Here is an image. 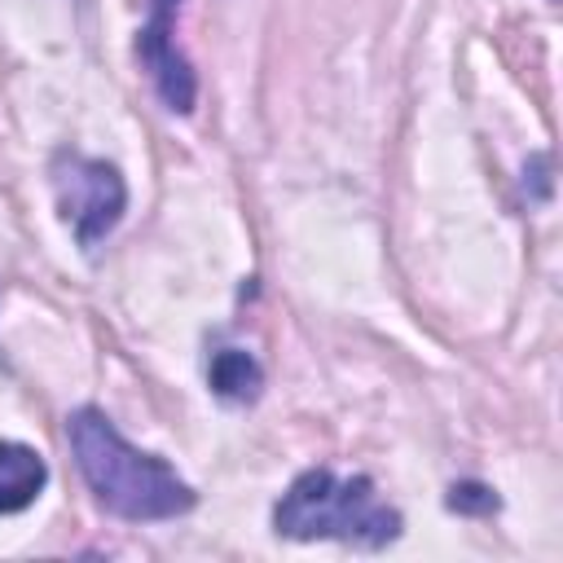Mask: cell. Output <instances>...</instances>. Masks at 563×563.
Masks as SVG:
<instances>
[{"label":"cell","mask_w":563,"mask_h":563,"mask_svg":"<svg viewBox=\"0 0 563 563\" xmlns=\"http://www.w3.org/2000/svg\"><path fill=\"white\" fill-rule=\"evenodd\" d=\"M277 537L290 541H347L378 550L400 537V510L378 501L369 475L339 479L325 466H312L290 479L282 501L273 506Z\"/></svg>","instance_id":"cell-2"},{"label":"cell","mask_w":563,"mask_h":563,"mask_svg":"<svg viewBox=\"0 0 563 563\" xmlns=\"http://www.w3.org/2000/svg\"><path fill=\"white\" fill-rule=\"evenodd\" d=\"M207 383L220 400H233V405H251L264 387V369L251 352L242 347H220L211 356V369H207Z\"/></svg>","instance_id":"cell-6"},{"label":"cell","mask_w":563,"mask_h":563,"mask_svg":"<svg viewBox=\"0 0 563 563\" xmlns=\"http://www.w3.org/2000/svg\"><path fill=\"white\" fill-rule=\"evenodd\" d=\"M48 484V466L31 444L0 440V515L26 510Z\"/></svg>","instance_id":"cell-5"},{"label":"cell","mask_w":563,"mask_h":563,"mask_svg":"<svg viewBox=\"0 0 563 563\" xmlns=\"http://www.w3.org/2000/svg\"><path fill=\"white\" fill-rule=\"evenodd\" d=\"M53 194H57V207H62V220L75 229L79 246H97L123 216L128 207V185L119 176L114 163L106 158H88V154H75V150H62L53 158Z\"/></svg>","instance_id":"cell-3"},{"label":"cell","mask_w":563,"mask_h":563,"mask_svg":"<svg viewBox=\"0 0 563 563\" xmlns=\"http://www.w3.org/2000/svg\"><path fill=\"white\" fill-rule=\"evenodd\" d=\"M444 506H449L453 515H475V519H484V515H497V510H501V497H497L488 484H479V479H457V484L449 488Z\"/></svg>","instance_id":"cell-7"},{"label":"cell","mask_w":563,"mask_h":563,"mask_svg":"<svg viewBox=\"0 0 563 563\" xmlns=\"http://www.w3.org/2000/svg\"><path fill=\"white\" fill-rule=\"evenodd\" d=\"M176 9H180V0H150V22L136 35V57L145 62L163 106L176 110V114H189L194 97H198V79H194V66L185 62V53L172 40L176 35Z\"/></svg>","instance_id":"cell-4"},{"label":"cell","mask_w":563,"mask_h":563,"mask_svg":"<svg viewBox=\"0 0 563 563\" xmlns=\"http://www.w3.org/2000/svg\"><path fill=\"white\" fill-rule=\"evenodd\" d=\"M66 440H70L84 484L110 515L150 523V519H176V515L194 510V501H198L194 488L163 457L132 449L101 409L79 405L66 418Z\"/></svg>","instance_id":"cell-1"}]
</instances>
